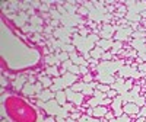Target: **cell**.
I'll return each mask as SVG.
<instances>
[{"label": "cell", "instance_id": "obj_1", "mask_svg": "<svg viewBox=\"0 0 146 122\" xmlns=\"http://www.w3.org/2000/svg\"><path fill=\"white\" fill-rule=\"evenodd\" d=\"M121 67H123V61H102V64H98L96 70L102 76H105V74L111 76L115 71H118Z\"/></svg>", "mask_w": 146, "mask_h": 122}, {"label": "cell", "instance_id": "obj_2", "mask_svg": "<svg viewBox=\"0 0 146 122\" xmlns=\"http://www.w3.org/2000/svg\"><path fill=\"white\" fill-rule=\"evenodd\" d=\"M64 90H66L67 100H69L70 103H73L75 106H79V108H80L82 103H85V94H83V93H76V92H73L70 87H67V89H64Z\"/></svg>", "mask_w": 146, "mask_h": 122}, {"label": "cell", "instance_id": "obj_3", "mask_svg": "<svg viewBox=\"0 0 146 122\" xmlns=\"http://www.w3.org/2000/svg\"><path fill=\"white\" fill-rule=\"evenodd\" d=\"M123 99H121V96L118 94L117 97L113 99V103H111V108H113V112H114V116L118 118L121 115H124V109H123Z\"/></svg>", "mask_w": 146, "mask_h": 122}, {"label": "cell", "instance_id": "obj_4", "mask_svg": "<svg viewBox=\"0 0 146 122\" xmlns=\"http://www.w3.org/2000/svg\"><path fill=\"white\" fill-rule=\"evenodd\" d=\"M133 33V31H131V28H123L121 26L117 32H115V35H114V39L115 41H126V39H129V36Z\"/></svg>", "mask_w": 146, "mask_h": 122}, {"label": "cell", "instance_id": "obj_5", "mask_svg": "<svg viewBox=\"0 0 146 122\" xmlns=\"http://www.w3.org/2000/svg\"><path fill=\"white\" fill-rule=\"evenodd\" d=\"M25 84H27V76H21V74H18L15 77V80L12 81V86H13V89L16 92H22V89L25 87Z\"/></svg>", "mask_w": 146, "mask_h": 122}, {"label": "cell", "instance_id": "obj_6", "mask_svg": "<svg viewBox=\"0 0 146 122\" xmlns=\"http://www.w3.org/2000/svg\"><path fill=\"white\" fill-rule=\"evenodd\" d=\"M123 109H124V112L126 115H137L139 111H140V108L135 103V102H129V103H123Z\"/></svg>", "mask_w": 146, "mask_h": 122}, {"label": "cell", "instance_id": "obj_7", "mask_svg": "<svg viewBox=\"0 0 146 122\" xmlns=\"http://www.w3.org/2000/svg\"><path fill=\"white\" fill-rule=\"evenodd\" d=\"M36 97L41 102H50V100H53V97H56V93H53L50 89H44L41 93L36 94Z\"/></svg>", "mask_w": 146, "mask_h": 122}, {"label": "cell", "instance_id": "obj_8", "mask_svg": "<svg viewBox=\"0 0 146 122\" xmlns=\"http://www.w3.org/2000/svg\"><path fill=\"white\" fill-rule=\"evenodd\" d=\"M108 111L110 109L107 108V106H102V105H100V106H96V108H94V118H96V119H102L107 113H108Z\"/></svg>", "mask_w": 146, "mask_h": 122}, {"label": "cell", "instance_id": "obj_9", "mask_svg": "<svg viewBox=\"0 0 146 122\" xmlns=\"http://www.w3.org/2000/svg\"><path fill=\"white\" fill-rule=\"evenodd\" d=\"M131 47L137 51V54H140V52H146L145 39H133V41H131Z\"/></svg>", "mask_w": 146, "mask_h": 122}, {"label": "cell", "instance_id": "obj_10", "mask_svg": "<svg viewBox=\"0 0 146 122\" xmlns=\"http://www.w3.org/2000/svg\"><path fill=\"white\" fill-rule=\"evenodd\" d=\"M38 81L44 86V89H50V87L53 86V79H50V76H47L45 73L38 76Z\"/></svg>", "mask_w": 146, "mask_h": 122}, {"label": "cell", "instance_id": "obj_11", "mask_svg": "<svg viewBox=\"0 0 146 122\" xmlns=\"http://www.w3.org/2000/svg\"><path fill=\"white\" fill-rule=\"evenodd\" d=\"M56 100H57V103L60 105V106H64L67 102V96H66V90H58V92H56Z\"/></svg>", "mask_w": 146, "mask_h": 122}, {"label": "cell", "instance_id": "obj_12", "mask_svg": "<svg viewBox=\"0 0 146 122\" xmlns=\"http://www.w3.org/2000/svg\"><path fill=\"white\" fill-rule=\"evenodd\" d=\"M113 45H114V42H113L111 39H100L98 42H96V47L102 48L104 51H107V50H111Z\"/></svg>", "mask_w": 146, "mask_h": 122}, {"label": "cell", "instance_id": "obj_13", "mask_svg": "<svg viewBox=\"0 0 146 122\" xmlns=\"http://www.w3.org/2000/svg\"><path fill=\"white\" fill-rule=\"evenodd\" d=\"M105 51L102 50V48H100V47H96L95 45V48H94V50H91V57L92 58H95V60H100V58H102V54H104Z\"/></svg>", "mask_w": 146, "mask_h": 122}, {"label": "cell", "instance_id": "obj_14", "mask_svg": "<svg viewBox=\"0 0 146 122\" xmlns=\"http://www.w3.org/2000/svg\"><path fill=\"white\" fill-rule=\"evenodd\" d=\"M34 93H35V87H34V84L27 83V84H25V87L22 89V94H25V96H34Z\"/></svg>", "mask_w": 146, "mask_h": 122}, {"label": "cell", "instance_id": "obj_15", "mask_svg": "<svg viewBox=\"0 0 146 122\" xmlns=\"http://www.w3.org/2000/svg\"><path fill=\"white\" fill-rule=\"evenodd\" d=\"M45 74L47 76H56V77H60V71L56 66H50L47 70H45Z\"/></svg>", "mask_w": 146, "mask_h": 122}, {"label": "cell", "instance_id": "obj_16", "mask_svg": "<svg viewBox=\"0 0 146 122\" xmlns=\"http://www.w3.org/2000/svg\"><path fill=\"white\" fill-rule=\"evenodd\" d=\"M70 89H72L73 92H76V93H82V92H83V89H85V83H83L82 80H80L79 83L76 81V83L73 84V86H72Z\"/></svg>", "mask_w": 146, "mask_h": 122}, {"label": "cell", "instance_id": "obj_17", "mask_svg": "<svg viewBox=\"0 0 146 122\" xmlns=\"http://www.w3.org/2000/svg\"><path fill=\"white\" fill-rule=\"evenodd\" d=\"M96 90H100L102 93H108L111 90V86L110 84H102V83H98V86H96Z\"/></svg>", "mask_w": 146, "mask_h": 122}, {"label": "cell", "instance_id": "obj_18", "mask_svg": "<svg viewBox=\"0 0 146 122\" xmlns=\"http://www.w3.org/2000/svg\"><path fill=\"white\" fill-rule=\"evenodd\" d=\"M131 36L135 39H145V36H146V32L145 31H136V32H133Z\"/></svg>", "mask_w": 146, "mask_h": 122}, {"label": "cell", "instance_id": "obj_19", "mask_svg": "<svg viewBox=\"0 0 146 122\" xmlns=\"http://www.w3.org/2000/svg\"><path fill=\"white\" fill-rule=\"evenodd\" d=\"M135 103H136L139 108H143V106H146V99H145V96H139L137 99H135Z\"/></svg>", "mask_w": 146, "mask_h": 122}, {"label": "cell", "instance_id": "obj_20", "mask_svg": "<svg viewBox=\"0 0 146 122\" xmlns=\"http://www.w3.org/2000/svg\"><path fill=\"white\" fill-rule=\"evenodd\" d=\"M126 19H129V20H140L142 19V16L139 15V13H127V16H126Z\"/></svg>", "mask_w": 146, "mask_h": 122}, {"label": "cell", "instance_id": "obj_21", "mask_svg": "<svg viewBox=\"0 0 146 122\" xmlns=\"http://www.w3.org/2000/svg\"><path fill=\"white\" fill-rule=\"evenodd\" d=\"M94 80H95V76H92V73H88L86 76L82 77V81H83V83H92Z\"/></svg>", "mask_w": 146, "mask_h": 122}, {"label": "cell", "instance_id": "obj_22", "mask_svg": "<svg viewBox=\"0 0 146 122\" xmlns=\"http://www.w3.org/2000/svg\"><path fill=\"white\" fill-rule=\"evenodd\" d=\"M101 60H102V61H111V60H114V55H113L111 52H107V51H105V52L102 54V58H101Z\"/></svg>", "mask_w": 146, "mask_h": 122}, {"label": "cell", "instance_id": "obj_23", "mask_svg": "<svg viewBox=\"0 0 146 122\" xmlns=\"http://www.w3.org/2000/svg\"><path fill=\"white\" fill-rule=\"evenodd\" d=\"M117 96H118V92L115 89H111L107 93V97H110V99H114V97H117Z\"/></svg>", "mask_w": 146, "mask_h": 122}, {"label": "cell", "instance_id": "obj_24", "mask_svg": "<svg viewBox=\"0 0 146 122\" xmlns=\"http://www.w3.org/2000/svg\"><path fill=\"white\" fill-rule=\"evenodd\" d=\"M124 89L129 92L130 89H133V80H126L124 81Z\"/></svg>", "mask_w": 146, "mask_h": 122}, {"label": "cell", "instance_id": "obj_25", "mask_svg": "<svg viewBox=\"0 0 146 122\" xmlns=\"http://www.w3.org/2000/svg\"><path fill=\"white\" fill-rule=\"evenodd\" d=\"M137 118H146V106L140 108V111L137 113Z\"/></svg>", "mask_w": 146, "mask_h": 122}, {"label": "cell", "instance_id": "obj_26", "mask_svg": "<svg viewBox=\"0 0 146 122\" xmlns=\"http://www.w3.org/2000/svg\"><path fill=\"white\" fill-rule=\"evenodd\" d=\"M70 118L75 119V121H78V119H82V115H80L79 112H72V113H70Z\"/></svg>", "mask_w": 146, "mask_h": 122}, {"label": "cell", "instance_id": "obj_27", "mask_svg": "<svg viewBox=\"0 0 146 122\" xmlns=\"http://www.w3.org/2000/svg\"><path fill=\"white\" fill-rule=\"evenodd\" d=\"M79 67H80V74H83V76H86L88 73H91V71H88V68L85 66H79Z\"/></svg>", "mask_w": 146, "mask_h": 122}, {"label": "cell", "instance_id": "obj_28", "mask_svg": "<svg viewBox=\"0 0 146 122\" xmlns=\"http://www.w3.org/2000/svg\"><path fill=\"white\" fill-rule=\"evenodd\" d=\"M44 122H56V116H47L44 118Z\"/></svg>", "mask_w": 146, "mask_h": 122}, {"label": "cell", "instance_id": "obj_29", "mask_svg": "<svg viewBox=\"0 0 146 122\" xmlns=\"http://www.w3.org/2000/svg\"><path fill=\"white\" fill-rule=\"evenodd\" d=\"M78 10H79V13H80V15H88V10L85 9V7H79Z\"/></svg>", "mask_w": 146, "mask_h": 122}, {"label": "cell", "instance_id": "obj_30", "mask_svg": "<svg viewBox=\"0 0 146 122\" xmlns=\"http://www.w3.org/2000/svg\"><path fill=\"white\" fill-rule=\"evenodd\" d=\"M56 122H67V119H64L62 116H56Z\"/></svg>", "mask_w": 146, "mask_h": 122}, {"label": "cell", "instance_id": "obj_31", "mask_svg": "<svg viewBox=\"0 0 146 122\" xmlns=\"http://www.w3.org/2000/svg\"><path fill=\"white\" fill-rule=\"evenodd\" d=\"M51 25H53V26H57V25H58V20H56V19L51 20Z\"/></svg>", "mask_w": 146, "mask_h": 122}, {"label": "cell", "instance_id": "obj_32", "mask_svg": "<svg viewBox=\"0 0 146 122\" xmlns=\"http://www.w3.org/2000/svg\"><path fill=\"white\" fill-rule=\"evenodd\" d=\"M135 122H146V119H145V118H137Z\"/></svg>", "mask_w": 146, "mask_h": 122}, {"label": "cell", "instance_id": "obj_33", "mask_svg": "<svg viewBox=\"0 0 146 122\" xmlns=\"http://www.w3.org/2000/svg\"><path fill=\"white\" fill-rule=\"evenodd\" d=\"M118 9H120V12H124V10H126V7H124V6H120Z\"/></svg>", "mask_w": 146, "mask_h": 122}, {"label": "cell", "instance_id": "obj_34", "mask_svg": "<svg viewBox=\"0 0 146 122\" xmlns=\"http://www.w3.org/2000/svg\"><path fill=\"white\" fill-rule=\"evenodd\" d=\"M140 16H143V18H146V10H143L142 13H140Z\"/></svg>", "mask_w": 146, "mask_h": 122}, {"label": "cell", "instance_id": "obj_35", "mask_svg": "<svg viewBox=\"0 0 146 122\" xmlns=\"http://www.w3.org/2000/svg\"><path fill=\"white\" fill-rule=\"evenodd\" d=\"M67 122H76V121H75V119H72V118L69 116V118H67Z\"/></svg>", "mask_w": 146, "mask_h": 122}, {"label": "cell", "instance_id": "obj_36", "mask_svg": "<svg viewBox=\"0 0 146 122\" xmlns=\"http://www.w3.org/2000/svg\"><path fill=\"white\" fill-rule=\"evenodd\" d=\"M143 96H145V99H146V92H145V94H143Z\"/></svg>", "mask_w": 146, "mask_h": 122}, {"label": "cell", "instance_id": "obj_37", "mask_svg": "<svg viewBox=\"0 0 146 122\" xmlns=\"http://www.w3.org/2000/svg\"><path fill=\"white\" fill-rule=\"evenodd\" d=\"M2 122H7V121H6V119H3V121H2Z\"/></svg>", "mask_w": 146, "mask_h": 122}, {"label": "cell", "instance_id": "obj_38", "mask_svg": "<svg viewBox=\"0 0 146 122\" xmlns=\"http://www.w3.org/2000/svg\"><path fill=\"white\" fill-rule=\"evenodd\" d=\"M145 119H146V118H145Z\"/></svg>", "mask_w": 146, "mask_h": 122}]
</instances>
